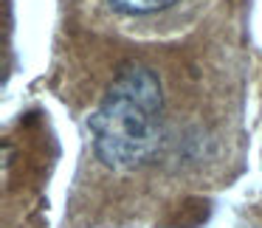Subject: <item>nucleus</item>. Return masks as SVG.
Wrapping results in <instances>:
<instances>
[{
  "instance_id": "f03ea898",
  "label": "nucleus",
  "mask_w": 262,
  "mask_h": 228,
  "mask_svg": "<svg viewBox=\"0 0 262 228\" xmlns=\"http://www.w3.org/2000/svg\"><path fill=\"white\" fill-rule=\"evenodd\" d=\"M110 12L121 14V17H147V14H158L164 9H172L181 0H104Z\"/></svg>"
},
{
  "instance_id": "f257e3e1",
  "label": "nucleus",
  "mask_w": 262,
  "mask_h": 228,
  "mask_svg": "<svg viewBox=\"0 0 262 228\" xmlns=\"http://www.w3.org/2000/svg\"><path fill=\"white\" fill-rule=\"evenodd\" d=\"M91 149L107 169L133 172L164 147V87L149 65L130 62L88 119Z\"/></svg>"
}]
</instances>
